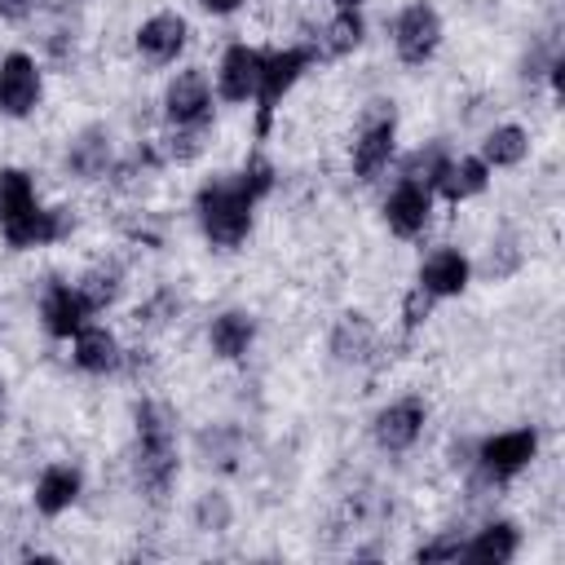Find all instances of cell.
I'll use <instances>...</instances> for the list:
<instances>
[{
	"label": "cell",
	"mask_w": 565,
	"mask_h": 565,
	"mask_svg": "<svg viewBox=\"0 0 565 565\" xmlns=\"http://www.w3.org/2000/svg\"><path fill=\"white\" fill-rule=\"evenodd\" d=\"M437 49H441V13L428 0L402 4L393 18V53L406 66H424V62H433Z\"/></svg>",
	"instance_id": "5"
},
{
	"label": "cell",
	"mask_w": 565,
	"mask_h": 565,
	"mask_svg": "<svg viewBox=\"0 0 565 565\" xmlns=\"http://www.w3.org/2000/svg\"><path fill=\"white\" fill-rule=\"evenodd\" d=\"M40 0H0V22H22L35 13Z\"/></svg>",
	"instance_id": "30"
},
{
	"label": "cell",
	"mask_w": 565,
	"mask_h": 565,
	"mask_svg": "<svg viewBox=\"0 0 565 565\" xmlns=\"http://www.w3.org/2000/svg\"><path fill=\"white\" fill-rule=\"evenodd\" d=\"M252 344H256V318L247 309H221L207 322V349H212V358L238 362V358L252 353Z\"/></svg>",
	"instance_id": "19"
},
{
	"label": "cell",
	"mask_w": 565,
	"mask_h": 565,
	"mask_svg": "<svg viewBox=\"0 0 565 565\" xmlns=\"http://www.w3.org/2000/svg\"><path fill=\"white\" fill-rule=\"evenodd\" d=\"M247 0H199V9L203 13H212V18H230V13H238Z\"/></svg>",
	"instance_id": "31"
},
{
	"label": "cell",
	"mask_w": 565,
	"mask_h": 565,
	"mask_svg": "<svg viewBox=\"0 0 565 565\" xmlns=\"http://www.w3.org/2000/svg\"><path fill=\"white\" fill-rule=\"evenodd\" d=\"M35 203H40V199H35L31 172H22V168H0V225L13 221V216H22V212L35 207Z\"/></svg>",
	"instance_id": "25"
},
{
	"label": "cell",
	"mask_w": 565,
	"mask_h": 565,
	"mask_svg": "<svg viewBox=\"0 0 565 565\" xmlns=\"http://www.w3.org/2000/svg\"><path fill=\"white\" fill-rule=\"evenodd\" d=\"M371 349H375V327H371V318H366V313H344V318L335 322V331H331V353H335L340 362H362Z\"/></svg>",
	"instance_id": "23"
},
{
	"label": "cell",
	"mask_w": 565,
	"mask_h": 565,
	"mask_svg": "<svg viewBox=\"0 0 565 565\" xmlns=\"http://www.w3.org/2000/svg\"><path fill=\"white\" fill-rule=\"evenodd\" d=\"M472 282V260L459 252V247H433L424 260H419V274H415V287L433 300H450V296H463Z\"/></svg>",
	"instance_id": "13"
},
{
	"label": "cell",
	"mask_w": 565,
	"mask_h": 565,
	"mask_svg": "<svg viewBox=\"0 0 565 565\" xmlns=\"http://www.w3.org/2000/svg\"><path fill=\"white\" fill-rule=\"evenodd\" d=\"M110 168V132L106 128H84L66 141V172L79 181H102Z\"/></svg>",
	"instance_id": "21"
},
{
	"label": "cell",
	"mask_w": 565,
	"mask_h": 565,
	"mask_svg": "<svg viewBox=\"0 0 565 565\" xmlns=\"http://www.w3.org/2000/svg\"><path fill=\"white\" fill-rule=\"evenodd\" d=\"M486 185H490V168L481 163V154H446L428 181V190L441 194L446 203H468L486 194Z\"/></svg>",
	"instance_id": "16"
},
{
	"label": "cell",
	"mask_w": 565,
	"mask_h": 565,
	"mask_svg": "<svg viewBox=\"0 0 565 565\" xmlns=\"http://www.w3.org/2000/svg\"><path fill=\"white\" fill-rule=\"evenodd\" d=\"M75 287H79V296L88 300V309L102 313V309H110V305L119 300V291H124V274H119L115 265H97V269H88Z\"/></svg>",
	"instance_id": "26"
},
{
	"label": "cell",
	"mask_w": 565,
	"mask_h": 565,
	"mask_svg": "<svg viewBox=\"0 0 565 565\" xmlns=\"http://www.w3.org/2000/svg\"><path fill=\"white\" fill-rule=\"evenodd\" d=\"M362 40H366V18H362V9H358V4H353V9H335V18H331L327 31H322V49H327L331 57H344V53L362 49Z\"/></svg>",
	"instance_id": "24"
},
{
	"label": "cell",
	"mask_w": 565,
	"mask_h": 565,
	"mask_svg": "<svg viewBox=\"0 0 565 565\" xmlns=\"http://www.w3.org/2000/svg\"><path fill=\"white\" fill-rule=\"evenodd\" d=\"M163 119L172 128H203L212 119V84L199 66H185L163 84Z\"/></svg>",
	"instance_id": "9"
},
{
	"label": "cell",
	"mask_w": 565,
	"mask_h": 565,
	"mask_svg": "<svg viewBox=\"0 0 565 565\" xmlns=\"http://www.w3.org/2000/svg\"><path fill=\"white\" fill-rule=\"evenodd\" d=\"M132 44H137V53H141L146 62L168 66V62H177V57L185 53V44H190V22H185L181 13H172V9L150 13V18L137 26Z\"/></svg>",
	"instance_id": "14"
},
{
	"label": "cell",
	"mask_w": 565,
	"mask_h": 565,
	"mask_svg": "<svg viewBox=\"0 0 565 565\" xmlns=\"http://www.w3.org/2000/svg\"><path fill=\"white\" fill-rule=\"evenodd\" d=\"M335 9H353V4H362V0H331Z\"/></svg>",
	"instance_id": "32"
},
{
	"label": "cell",
	"mask_w": 565,
	"mask_h": 565,
	"mask_svg": "<svg viewBox=\"0 0 565 565\" xmlns=\"http://www.w3.org/2000/svg\"><path fill=\"white\" fill-rule=\"evenodd\" d=\"M516 552H521V530H516V521H486L472 539H463V556H459V561L508 565Z\"/></svg>",
	"instance_id": "20"
},
{
	"label": "cell",
	"mask_w": 565,
	"mask_h": 565,
	"mask_svg": "<svg viewBox=\"0 0 565 565\" xmlns=\"http://www.w3.org/2000/svg\"><path fill=\"white\" fill-rule=\"evenodd\" d=\"M84 494V477L75 463H49L40 477H35V490H31V503L40 516H62L79 503Z\"/></svg>",
	"instance_id": "18"
},
{
	"label": "cell",
	"mask_w": 565,
	"mask_h": 565,
	"mask_svg": "<svg viewBox=\"0 0 565 565\" xmlns=\"http://www.w3.org/2000/svg\"><path fill=\"white\" fill-rule=\"evenodd\" d=\"M194 221L199 234L216 247V252H234L247 243L252 221H256V199L247 194V185L238 181V172L225 177H207L194 190Z\"/></svg>",
	"instance_id": "2"
},
{
	"label": "cell",
	"mask_w": 565,
	"mask_h": 565,
	"mask_svg": "<svg viewBox=\"0 0 565 565\" xmlns=\"http://www.w3.org/2000/svg\"><path fill=\"white\" fill-rule=\"evenodd\" d=\"M40 97H44L40 62L22 49L4 53L0 57V115L4 119H26V115H35Z\"/></svg>",
	"instance_id": "7"
},
{
	"label": "cell",
	"mask_w": 565,
	"mask_h": 565,
	"mask_svg": "<svg viewBox=\"0 0 565 565\" xmlns=\"http://www.w3.org/2000/svg\"><path fill=\"white\" fill-rule=\"evenodd\" d=\"M481 163L494 172V168H521L525 154H530V132L521 124H494L486 137H481Z\"/></svg>",
	"instance_id": "22"
},
{
	"label": "cell",
	"mask_w": 565,
	"mask_h": 565,
	"mask_svg": "<svg viewBox=\"0 0 565 565\" xmlns=\"http://www.w3.org/2000/svg\"><path fill=\"white\" fill-rule=\"evenodd\" d=\"M428 305H433V296H424L419 287L406 296V305H402V318H406V331H415L424 318H428Z\"/></svg>",
	"instance_id": "29"
},
{
	"label": "cell",
	"mask_w": 565,
	"mask_h": 565,
	"mask_svg": "<svg viewBox=\"0 0 565 565\" xmlns=\"http://www.w3.org/2000/svg\"><path fill=\"white\" fill-rule=\"evenodd\" d=\"M534 455H539V433L530 424H521V428H503V433L481 437L472 450V463L490 486H503V481L521 477L534 463Z\"/></svg>",
	"instance_id": "4"
},
{
	"label": "cell",
	"mask_w": 565,
	"mask_h": 565,
	"mask_svg": "<svg viewBox=\"0 0 565 565\" xmlns=\"http://www.w3.org/2000/svg\"><path fill=\"white\" fill-rule=\"evenodd\" d=\"M463 556V539L459 534H441L415 547V561H459Z\"/></svg>",
	"instance_id": "28"
},
{
	"label": "cell",
	"mask_w": 565,
	"mask_h": 565,
	"mask_svg": "<svg viewBox=\"0 0 565 565\" xmlns=\"http://www.w3.org/2000/svg\"><path fill=\"white\" fill-rule=\"evenodd\" d=\"M260 62H265V49H256V44H247V40L230 44V49L221 53V62H216V93H221L225 102H234V106L256 102Z\"/></svg>",
	"instance_id": "12"
},
{
	"label": "cell",
	"mask_w": 565,
	"mask_h": 565,
	"mask_svg": "<svg viewBox=\"0 0 565 565\" xmlns=\"http://www.w3.org/2000/svg\"><path fill=\"white\" fill-rule=\"evenodd\" d=\"M0 402H4V388H0Z\"/></svg>",
	"instance_id": "33"
},
{
	"label": "cell",
	"mask_w": 565,
	"mask_h": 565,
	"mask_svg": "<svg viewBox=\"0 0 565 565\" xmlns=\"http://www.w3.org/2000/svg\"><path fill=\"white\" fill-rule=\"evenodd\" d=\"M177 428H172V415L141 397L132 406V472H137V490H146L150 499H163L177 481Z\"/></svg>",
	"instance_id": "1"
},
{
	"label": "cell",
	"mask_w": 565,
	"mask_h": 565,
	"mask_svg": "<svg viewBox=\"0 0 565 565\" xmlns=\"http://www.w3.org/2000/svg\"><path fill=\"white\" fill-rule=\"evenodd\" d=\"M424 428H428V402L415 397V393L393 397V402L380 406L375 419H371V437H375V446H380L384 455H406V450L424 437Z\"/></svg>",
	"instance_id": "6"
},
{
	"label": "cell",
	"mask_w": 565,
	"mask_h": 565,
	"mask_svg": "<svg viewBox=\"0 0 565 565\" xmlns=\"http://www.w3.org/2000/svg\"><path fill=\"white\" fill-rule=\"evenodd\" d=\"M88 318H93V309H88V300L79 296L75 282H49L40 291V327H44V335L71 340Z\"/></svg>",
	"instance_id": "15"
},
{
	"label": "cell",
	"mask_w": 565,
	"mask_h": 565,
	"mask_svg": "<svg viewBox=\"0 0 565 565\" xmlns=\"http://www.w3.org/2000/svg\"><path fill=\"white\" fill-rule=\"evenodd\" d=\"M397 154V119L393 110L388 115H375L362 124V132L353 137V150H349V168L358 181H375Z\"/></svg>",
	"instance_id": "11"
},
{
	"label": "cell",
	"mask_w": 565,
	"mask_h": 565,
	"mask_svg": "<svg viewBox=\"0 0 565 565\" xmlns=\"http://www.w3.org/2000/svg\"><path fill=\"white\" fill-rule=\"evenodd\" d=\"M318 57V49L309 44H282V49H269L265 62H260V84H256V137L269 132V119L278 110V102L300 84V75L309 71V62Z\"/></svg>",
	"instance_id": "3"
},
{
	"label": "cell",
	"mask_w": 565,
	"mask_h": 565,
	"mask_svg": "<svg viewBox=\"0 0 565 565\" xmlns=\"http://www.w3.org/2000/svg\"><path fill=\"white\" fill-rule=\"evenodd\" d=\"M433 190L424 185V181H415V177H397V185L388 190V199H384V225H388V234H397V238H419L428 225H433Z\"/></svg>",
	"instance_id": "10"
},
{
	"label": "cell",
	"mask_w": 565,
	"mask_h": 565,
	"mask_svg": "<svg viewBox=\"0 0 565 565\" xmlns=\"http://www.w3.org/2000/svg\"><path fill=\"white\" fill-rule=\"evenodd\" d=\"M238 181H243V185H247V194L260 203V199L274 190L278 172H274V163H269V159H260V154H247V159H243V168H238Z\"/></svg>",
	"instance_id": "27"
},
{
	"label": "cell",
	"mask_w": 565,
	"mask_h": 565,
	"mask_svg": "<svg viewBox=\"0 0 565 565\" xmlns=\"http://www.w3.org/2000/svg\"><path fill=\"white\" fill-rule=\"evenodd\" d=\"M71 230H75V216H71L66 207H44V203H35V207H26L22 216L4 221V225H0V238H4L9 252H40V247L62 243Z\"/></svg>",
	"instance_id": "8"
},
{
	"label": "cell",
	"mask_w": 565,
	"mask_h": 565,
	"mask_svg": "<svg viewBox=\"0 0 565 565\" xmlns=\"http://www.w3.org/2000/svg\"><path fill=\"white\" fill-rule=\"evenodd\" d=\"M71 362H75V371H84V375H110V371H119V362H124L119 335H115L110 327L84 322V327L71 335Z\"/></svg>",
	"instance_id": "17"
}]
</instances>
